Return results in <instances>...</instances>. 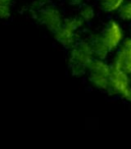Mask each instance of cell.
<instances>
[{
	"mask_svg": "<svg viewBox=\"0 0 131 149\" xmlns=\"http://www.w3.org/2000/svg\"><path fill=\"white\" fill-rule=\"evenodd\" d=\"M90 68V81L94 86L100 89L109 88L110 74L112 68H109L103 59H94L88 65Z\"/></svg>",
	"mask_w": 131,
	"mask_h": 149,
	"instance_id": "1",
	"label": "cell"
},
{
	"mask_svg": "<svg viewBox=\"0 0 131 149\" xmlns=\"http://www.w3.org/2000/svg\"><path fill=\"white\" fill-rule=\"evenodd\" d=\"M94 53L88 42H78L73 46L70 53V63L83 65L88 68L90 63L92 61Z\"/></svg>",
	"mask_w": 131,
	"mask_h": 149,
	"instance_id": "2",
	"label": "cell"
},
{
	"mask_svg": "<svg viewBox=\"0 0 131 149\" xmlns=\"http://www.w3.org/2000/svg\"><path fill=\"white\" fill-rule=\"evenodd\" d=\"M127 74H128L117 68L116 66H113L110 74L109 87L117 94H122L128 97L131 92L129 90V79Z\"/></svg>",
	"mask_w": 131,
	"mask_h": 149,
	"instance_id": "3",
	"label": "cell"
},
{
	"mask_svg": "<svg viewBox=\"0 0 131 149\" xmlns=\"http://www.w3.org/2000/svg\"><path fill=\"white\" fill-rule=\"evenodd\" d=\"M37 17L43 25H45L48 29L51 30L54 33H56L63 26L60 13L52 6H48L44 9H41L38 13Z\"/></svg>",
	"mask_w": 131,
	"mask_h": 149,
	"instance_id": "4",
	"label": "cell"
},
{
	"mask_svg": "<svg viewBox=\"0 0 131 149\" xmlns=\"http://www.w3.org/2000/svg\"><path fill=\"white\" fill-rule=\"evenodd\" d=\"M114 66L126 74H131V38L125 39L122 43L115 57Z\"/></svg>",
	"mask_w": 131,
	"mask_h": 149,
	"instance_id": "5",
	"label": "cell"
},
{
	"mask_svg": "<svg viewBox=\"0 0 131 149\" xmlns=\"http://www.w3.org/2000/svg\"><path fill=\"white\" fill-rule=\"evenodd\" d=\"M103 37H104L105 42L108 45V47L110 48V50L117 48L120 45L123 38V32L120 25L115 21L109 22L107 24L106 28H105Z\"/></svg>",
	"mask_w": 131,
	"mask_h": 149,
	"instance_id": "6",
	"label": "cell"
},
{
	"mask_svg": "<svg viewBox=\"0 0 131 149\" xmlns=\"http://www.w3.org/2000/svg\"><path fill=\"white\" fill-rule=\"evenodd\" d=\"M90 47H92V53L94 55L96 56L98 59H103L104 60L105 58L107 57L108 53L111 51L110 48L108 47V45L106 44L104 40V37L103 35H99V34H94L90 37Z\"/></svg>",
	"mask_w": 131,
	"mask_h": 149,
	"instance_id": "7",
	"label": "cell"
},
{
	"mask_svg": "<svg viewBox=\"0 0 131 149\" xmlns=\"http://www.w3.org/2000/svg\"><path fill=\"white\" fill-rule=\"evenodd\" d=\"M55 37L65 47H72L75 45V30L65 24L56 32Z\"/></svg>",
	"mask_w": 131,
	"mask_h": 149,
	"instance_id": "8",
	"label": "cell"
},
{
	"mask_svg": "<svg viewBox=\"0 0 131 149\" xmlns=\"http://www.w3.org/2000/svg\"><path fill=\"white\" fill-rule=\"evenodd\" d=\"M125 0H100V8L105 13H114L119 10Z\"/></svg>",
	"mask_w": 131,
	"mask_h": 149,
	"instance_id": "9",
	"label": "cell"
},
{
	"mask_svg": "<svg viewBox=\"0 0 131 149\" xmlns=\"http://www.w3.org/2000/svg\"><path fill=\"white\" fill-rule=\"evenodd\" d=\"M119 17L123 21L131 22V1L126 2L119 8Z\"/></svg>",
	"mask_w": 131,
	"mask_h": 149,
	"instance_id": "10",
	"label": "cell"
},
{
	"mask_svg": "<svg viewBox=\"0 0 131 149\" xmlns=\"http://www.w3.org/2000/svg\"><path fill=\"white\" fill-rule=\"evenodd\" d=\"M79 17L83 19L84 22H90L94 19V10L90 5H83L80 9Z\"/></svg>",
	"mask_w": 131,
	"mask_h": 149,
	"instance_id": "11",
	"label": "cell"
},
{
	"mask_svg": "<svg viewBox=\"0 0 131 149\" xmlns=\"http://www.w3.org/2000/svg\"><path fill=\"white\" fill-rule=\"evenodd\" d=\"M70 5H73V6H78V5L82 4L83 0H68Z\"/></svg>",
	"mask_w": 131,
	"mask_h": 149,
	"instance_id": "12",
	"label": "cell"
},
{
	"mask_svg": "<svg viewBox=\"0 0 131 149\" xmlns=\"http://www.w3.org/2000/svg\"><path fill=\"white\" fill-rule=\"evenodd\" d=\"M12 0H1V6H10Z\"/></svg>",
	"mask_w": 131,
	"mask_h": 149,
	"instance_id": "13",
	"label": "cell"
}]
</instances>
